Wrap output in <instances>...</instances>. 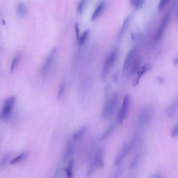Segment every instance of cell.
Listing matches in <instances>:
<instances>
[{"mask_svg": "<svg viewBox=\"0 0 178 178\" xmlns=\"http://www.w3.org/2000/svg\"><path fill=\"white\" fill-rule=\"evenodd\" d=\"M119 101V94L117 93H114L111 96H109L107 98L101 112V117L103 119H109L114 114L118 106Z\"/></svg>", "mask_w": 178, "mask_h": 178, "instance_id": "1", "label": "cell"}, {"mask_svg": "<svg viewBox=\"0 0 178 178\" xmlns=\"http://www.w3.org/2000/svg\"><path fill=\"white\" fill-rule=\"evenodd\" d=\"M16 99L15 96H11L7 97L4 101L0 113V117L2 121L7 122L11 119L16 103Z\"/></svg>", "mask_w": 178, "mask_h": 178, "instance_id": "2", "label": "cell"}, {"mask_svg": "<svg viewBox=\"0 0 178 178\" xmlns=\"http://www.w3.org/2000/svg\"><path fill=\"white\" fill-rule=\"evenodd\" d=\"M118 55V50L114 49L111 51L105 58L101 72V78L103 79H106L108 76L112 67L117 62Z\"/></svg>", "mask_w": 178, "mask_h": 178, "instance_id": "3", "label": "cell"}, {"mask_svg": "<svg viewBox=\"0 0 178 178\" xmlns=\"http://www.w3.org/2000/svg\"><path fill=\"white\" fill-rule=\"evenodd\" d=\"M103 155L104 149L103 148L99 149L95 153L89 165L88 170L87 172V177L88 178L91 177L97 169L103 167L104 166V163L103 158Z\"/></svg>", "mask_w": 178, "mask_h": 178, "instance_id": "4", "label": "cell"}, {"mask_svg": "<svg viewBox=\"0 0 178 178\" xmlns=\"http://www.w3.org/2000/svg\"><path fill=\"white\" fill-rule=\"evenodd\" d=\"M56 52L57 50L56 48H52V50H51L50 53L47 56V59H45V61L44 62L43 65L41 68L40 73L42 75H46L48 73L51 68L52 67L56 59Z\"/></svg>", "mask_w": 178, "mask_h": 178, "instance_id": "5", "label": "cell"}, {"mask_svg": "<svg viewBox=\"0 0 178 178\" xmlns=\"http://www.w3.org/2000/svg\"><path fill=\"white\" fill-rule=\"evenodd\" d=\"M170 17V13H167L164 15L163 17L162 18V21L160 25L159 26L158 28L157 29L156 34H155V42H158L160 40L162 39V36L164 35V31L165 27L167 25L168 23L169 22V20Z\"/></svg>", "mask_w": 178, "mask_h": 178, "instance_id": "6", "label": "cell"}, {"mask_svg": "<svg viewBox=\"0 0 178 178\" xmlns=\"http://www.w3.org/2000/svg\"><path fill=\"white\" fill-rule=\"evenodd\" d=\"M76 143V142L74 141L72 138L67 141L63 154V160L64 162H67L69 159L70 160L71 157L73 155L75 151Z\"/></svg>", "mask_w": 178, "mask_h": 178, "instance_id": "7", "label": "cell"}, {"mask_svg": "<svg viewBox=\"0 0 178 178\" xmlns=\"http://www.w3.org/2000/svg\"><path fill=\"white\" fill-rule=\"evenodd\" d=\"M135 53V49H132L129 52H128L126 57L124 60V63L123 64V74L125 75L127 71L129 70V67L131 64L132 60L133 59V56Z\"/></svg>", "mask_w": 178, "mask_h": 178, "instance_id": "8", "label": "cell"}, {"mask_svg": "<svg viewBox=\"0 0 178 178\" xmlns=\"http://www.w3.org/2000/svg\"><path fill=\"white\" fill-rule=\"evenodd\" d=\"M151 68V65L149 64L144 65L142 67H141L137 73V78L133 80V83H132L133 86H137L139 84V81L140 80L141 78L142 77V76L146 72L149 71Z\"/></svg>", "mask_w": 178, "mask_h": 178, "instance_id": "9", "label": "cell"}, {"mask_svg": "<svg viewBox=\"0 0 178 178\" xmlns=\"http://www.w3.org/2000/svg\"><path fill=\"white\" fill-rule=\"evenodd\" d=\"M131 104V97L129 95H126L124 97L123 100L122 106L119 111L122 113L124 118H126L129 111V107Z\"/></svg>", "mask_w": 178, "mask_h": 178, "instance_id": "10", "label": "cell"}, {"mask_svg": "<svg viewBox=\"0 0 178 178\" xmlns=\"http://www.w3.org/2000/svg\"><path fill=\"white\" fill-rule=\"evenodd\" d=\"M16 12L21 18H26L28 14L27 6L22 2H18L16 5Z\"/></svg>", "mask_w": 178, "mask_h": 178, "instance_id": "11", "label": "cell"}, {"mask_svg": "<svg viewBox=\"0 0 178 178\" xmlns=\"http://www.w3.org/2000/svg\"><path fill=\"white\" fill-rule=\"evenodd\" d=\"M87 129L88 127L86 125L82 126L77 131L74 133V134L72 136V139L77 142L78 140L82 139L83 136H84V135L87 131Z\"/></svg>", "mask_w": 178, "mask_h": 178, "instance_id": "12", "label": "cell"}, {"mask_svg": "<svg viewBox=\"0 0 178 178\" xmlns=\"http://www.w3.org/2000/svg\"><path fill=\"white\" fill-rule=\"evenodd\" d=\"M151 118V113L149 110H144L139 115V120L140 123L145 124L148 122Z\"/></svg>", "mask_w": 178, "mask_h": 178, "instance_id": "13", "label": "cell"}, {"mask_svg": "<svg viewBox=\"0 0 178 178\" xmlns=\"http://www.w3.org/2000/svg\"><path fill=\"white\" fill-rule=\"evenodd\" d=\"M106 3L104 2H101L99 4V5L97 6V7L96 8L94 12L93 13L91 17V20L92 21H94L96 20L98 17L101 14V13L103 12V10L105 7Z\"/></svg>", "mask_w": 178, "mask_h": 178, "instance_id": "14", "label": "cell"}, {"mask_svg": "<svg viewBox=\"0 0 178 178\" xmlns=\"http://www.w3.org/2000/svg\"><path fill=\"white\" fill-rule=\"evenodd\" d=\"M29 152L28 151H25L23 153L20 154V155L16 157L15 158L13 159L12 160L9 162V164L10 165H14V164H17L20 162L23 161L26 158H27V157L28 156Z\"/></svg>", "mask_w": 178, "mask_h": 178, "instance_id": "15", "label": "cell"}, {"mask_svg": "<svg viewBox=\"0 0 178 178\" xmlns=\"http://www.w3.org/2000/svg\"><path fill=\"white\" fill-rule=\"evenodd\" d=\"M141 158H142V153L140 152L136 153V154H135L129 164V169H134L136 167L140 162Z\"/></svg>", "mask_w": 178, "mask_h": 178, "instance_id": "16", "label": "cell"}, {"mask_svg": "<svg viewBox=\"0 0 178 178\" xmlns=\"http://www.w3.org/2000/svg\"><path fill=\"white\" fill-rule=\"evenodd\" d=\"M116 126H117V123L116 122L113 123L111 125H110V126L108 127V129L104 131V133H103V135L101 137V140H104L107 138H108V137L111 134V133L114 130Z\"/></svg>", "mask_w": 178, "mask_h": 178, "instance_id": "17", "label": "cell"}, {"mask_svg": "<svg viewBox=\"0 0 178 178\" xmlns=\"http://www.w3.org/2000/svg\"><path fill=\"white\" fill-rule=\"evenodd\" d=\"M140 64H141V60L140 59H138L136 60H135V62L132 65L131 70L129 71V74L131 76H133L135 74H137L139 69L140 68Z\"/></svg>", "mask_w": 178, "mask_h": 178, "instance_id": "18", "label": "cell"}, {"mask_svg": "<svg viewBox=\"0 0 178 178\" xmlns=\"http://www.w3.org/2000/svg\"><path fill=\"white\" fill-rule=\"evenodd\" d=\"M73 165L74 160L71 159L68 162V165L65 169L66 175L68 178H72L73 177Z\"/></svg>", "mask_w": 178, "mask_h": 178, "instance_id": "19", "label": "cell"}, {"mask_svg": "<svg viewBox=\"0 0 178 178\" xmlns=\"http://www.w3.org/2000/svg\"><path fill=\"white\" fill-rule=\"evenodd\" d=\"M22 57L21 53H17L13 58L12 61L11 62V67H10V70L11 72L14 71L16 67L17 66L18 63L20 62V60Z\"/></svg>", "mask_w": 178, "mask_h": 178, "instance_id": "20", "label": "cell"}, {"mask_svg": "<svg viewBox=\"0 0 178 178\" xmlns=\"http://www.w3.org/2000/svg\"><path fill=\"white\" fill-rule=\"evenodd\" d=\"M89 34V31L88 29H87L79 37L78 39V44L79 46H82L84 45L85 42L86 41L87 39L88 38Z\"/></svg>", "mask_w": 178, "mask_h": 178, "instance_id": "21", "label": "cell"}, {"mask_svg": "<svg viewBox=\"0 0 178 178\" xmlns=\"http://www.w3.org/2000/svg\"><path fill=\"white\" fill-rule=\"evenodd\" d=\"M65 87H66V84L64 82L60 85L59 87L58 88V92H57V95H56V99L58 100L61 99L63 96L64 95Z\"/></svg>", "mask_w": 178, "mask_h": 178, "instance_id": "22", "label": "cell"}, {"mask_svg": "<svg viewBox=\"0 0 178 178\" xmlns=\"http://www.w3.org/2000/svg\"><path fill=\"white\" fill-rule=\"evenodd\" d=\"M12 154L11 153H9L6 154L2 158L0 163V170H2L3 169L5 168L7 162H9L10 157H11Z\"/></svg>", "mask_w": 178, "mask_h": 178, "instance_id": "23", "label": "cell"}, {"mask_svg": "<svg viewBox=\"0 0 178 178\" xmlns=\"http://www.w3.org/2000/svg\"><path fill=\"white\" fill-rule=\"evenodd\" d=\"M125 157L124 154H123V153L122 151L121 150L120 152L118 153V155H117L116 158H115V162H114V165L115 166L120 165L122 163L123 161L124 160Z\"/></svg>", "mask_w": 178, "mask_h": 178, "instance_id": "24", "label": "cell"}, {"mask_svg": "<svg viewBox=\"0 0 178 178\" xmlns=\"http://www.w3.org/2000/svg\"><path fill=\"white\" fill-rule=\"evenodd\" d=\"M88 0H81L79 3L78 4L77 8H76V11L78 13L82 14L83 12V10L84 9L85 6L86 5L87 1Z\"/></svg>", "mask_w": 178, "mask_h": 178, "instance_id": "25", "label": "cell"}, {"mask_svg": "<svg viewBox=\"0 0 178 178\" xmlns=\"http://www.w3.org/2000/svg\"><path fill=\"white\" fill-rule=\"evenodd\" d=\"M144 4V0H136L133 4L135 9H140Z\"/></svg>", "mask_w": 178, "mask_h": 178, "instance_id": "26", "label": "cell"}, {"mask_svg": "<svg viewBox=\"0 0 178 178\" xmlns=\"http://www.w3.org/2000/svg\"><path fill=\"white\" fill-rule=\"evenodd\" d=\"M176 104H173L171 106L169 107L167 110V114L169 116H171L174 114L175 111L176 110Z\"/></svg>", "mask_w": 178, "mask_h": 178, "instance_id": "27", "label": "cell"}, {"mask_svg": "<svg viewBox=\"0 0 178 178\" xmlns=\"http://www.w3.org/2000/svg\"><path fill=\"white\" fill-rule=\"evenodd\" d=\"M171 136L173 137H176L178 136V125H176L173 128L171 131Z\"/></svg>", "mask_w": 178, "mask_h": 178, "instance_id": "28", "label": "cell"}, {"mask_svg": "<svg viewBox=\"0 0 178 178\" xmlns=\"http://www.w3.org/2000/svg\"><path fill=\"white\" fill-rule=\"evenodd\" d=\"M74 29L75 32L76 39L78 40L79 37V28L78 24L77 22L74 24Z\"/></svg>", "mask_w": 178, "mask_h": 178, "instance_id": "29", "label": "cell"}, {"mask_svg": "<svg viewBox=\"0 0 178 178\" xmlns=\"http://www.w3.org/2000/svg\"><path fill=\"white\" fill-rule=\"evenodd\" d=\"M169 0H160V2L159 3L158 8L159 10H161L164 8L165 4L169 2Z\"/></svg>", "mask_w": 178, "mask_h": 178, "instance_id": "30", "label": "cell"}, {"mask_svg": "<svg viewBox=\"0 0 178 178\" xmlns=\"http://www.w3.org/2000/svg\"><path fill=\"white\" fill-rule=\"evenodd\" d=\"M157 81L159 83H160V84H163L165 83V79H164V78L162 76H157Z\"/></svg>", "mask_w": 178, "mask_h": 178, "instance_id": "31", "label": "cell"}, {"mask_svg": "<svg viewBox=\"0 0 178 178\" xmlns=\"http://www.w3.org/2000/svg\"><path fill=\"white\" fill-rule=\"evenodd\" d=\"M121 175V172L120 170H118L114 173L113 177L114 178H119V177H120Z\"/></svg>", "mask_w": 178, "mask_h": 178, "instance_id": "32", "label": "cell"}, {"mask_svg": "<svg viewBox=\"0 0 178 178\" xmlns=\"http://www.w3.org/2000/svg\"><path fill=\"white\" fill-rule=\"evenodd\" d=\"M162 174L159 173H155V174H154V175L151 176V178H162Z\"/></svg>", "mask_w": 178, "mask_h": 178, "instance_id": "33", "label": "cell"}, {"mask_svg": "<svg viewBox=\"0 0 178 178\" xmlns=\"http://www.w3.org/2000/svg\"><path fill=\"white\" fill-rule=\"evenodd\" d=\"M174 64L176 65H178V58H176V59L174 60Z\"/></svg>", "mask_w": 178, "mask_h": 178, "instance_id": "34", "label": "cell"}, {"mask_svg": "<svg viewBox=\"0 0 178 178\" xmlns=\"http://www.w3.org/2000/svg\"><path fill=\"white\" fill-rule=\"evenodd\" d=\"M113 79H114V81H116L118 79V76H117V75H114V76H113Z\"/></svg>", "mask_w": 178, "mask_h": 178, "instance_id": "35", "label": "cell"}, {"mask_svg": "<svg viewBox=\"0 0 178 178\" xmlns=\"http://www.w3.org/2000/svg\"><path fill=\"white\" fill-rule=\"evenodd\" d=\"M176 17H177V20H178V9L177 10V14H176Z\"/></svg>", "mask_w": 178, "mask_h": 178, "instance_id": "36", "label": "cell"}]
</instances>
